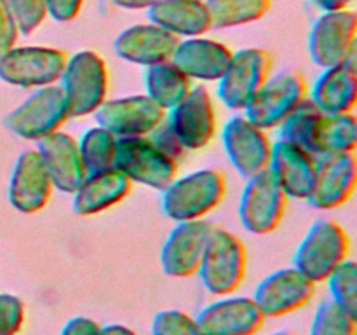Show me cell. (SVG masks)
Masks as SVG:
<instances>
[{"instance_id":"cell-1","label":"cell","mask_w":357,"mask_h":335,"mask_svg":"<svg viewBox=\"0 0 357 335\" xmlns=\"http://www.w3.org/2000/svg\"><path fill=\"white\" fill-rule=\"evenodd\" d=\"M227 195V177L220 170H199L178 177L162 191V211L173 222L204 220Z\"/></svg>"},{"instance_id":"cell-2","label":"cell","mask_w":357,"mask_h":335,"mask_svg":"<svg viewBox=\"0 0 357 335\" xmlns=\"http://www.w3.org/2000/svg\"><path fill=\"white\" fill-rule=\"evenodd\" d=\"M59 87L65 93L72 117H87L107 101L110 72L96 51H79L68 56Z\"/></svg>"},{"instance_id":"cell-3","label":"cell","mask_w":357,"mask_h":335,"mask_svg":"<svg viewBox=\"0 0 357 335\" xmlns=\"http://www.w3.org/2000/svg\"><path fill=\"white\" fill-rule=\"evenodd\" d=\"M197 274L211 295L236 293L248 274L246 244L229 230L213 229Z\"/></svg>"},{"instance_id":"cell-4","label":"cell","mask_w":357,"mask_h":335,"mask_svg":"<svg viewBox=\"0 0 357 335\" xmlns=\"http://www.w3.org/2000/svg\"><path fill=\"white\" fill-rule=\"evenodd\" d=\"M351 255L349 232L335 220H317L300 243L293 267L314 285L326 283L328 276Z\"/></svg>"},{"instance_id":"cell-5","label":"cell","mask_w":357,"mask_h":335,"mask_svg":"<svg viewBox=\"0 0 357 335\" xmlns=\"http://www.w3.org/2000/svg\"><path fill=\"white\" fill-rule=\"evenodd\" d=\"M115 170L124 173L132 184L162 192L180 173V164L159 149L149 136L117 138Z\"/></svg>"},{"instance_id":"cell-6","label":"cell","mask_w":357,"mask_h":335,"mask_svg":"<svg viewBox=\"0 0 357 335\" xmlns=\"http://www.w3.org/2000/svg\"><path fill=\"white\" fill-rule=\"evenodd\" d=\"M68 54L44 45L10 47L0 54V79L24 89H40L59 82Z\"/></svg>"},{"instance_id":"cell-7","label":"cell","mask_w":357,"mask_h":335,"mask_svg":"<svg viewBox=\"0 0 357 335\" xmlns=\"http://www.w3.org/2000/svg\"><path fill=\"white\" fill-rule=\"evenodd\" d=\"M275 58L261 47L234 52L229 68L218 80V98L232 110H246L261 87L271 79Z\"/></svg>"},{"instance_id":"cell-8","label":"cell","mask_w":357,"mask_h":335,"mask_svg":"<svg viewBox=\"0 0 357 335\" xmlns=\"http://www.w3.org/2000/svg\"><path fill=\"white\" fill-rule=\"evenodd\" d=\"M68 101L59 86H45L35 91L20 107L6 117L9 131L30 142H38L51 133L59 131L68 122Z\"/></svg>"},{"instance_id":"cell-9","label":"cell","mask_w":357,"mask_h":335,"mask_svg":"<svg viewBox=\"0 0 357 335\" xmlns=\"http://www.w3.org/2000/svg\"><path fill=\"white\" fill-rule=\"evenodd\" d=\"M309 82L296 70H282L265 82L260 93L248 105L246 117L258 128H279L309 98Z\"/></svg>"},{"instance_id":"cell-10","label":"cell","mask_w":357,"mask_h":335,"mask_svg":"<svg viewBox=\"0 0 357 335\" xmlns=\"http://www.w3.org/2000/svg\"><path fill=\"white\" fill-rule=\"evenodd\" d=\"M289 198L279 187L271 171L248 178L239 202V220L244 229L257 236L279 229L288 209Z\"/></svg>"},{"instance_id":"cell-11","label":"cell","mask_w":357,"mask_h":335,"mask_svg":"<svg viewBox=\"0 0 357 335\" xmlns=\"http://www.w3.org/2000/svg\"><path fill=\"white\" fill-rule=\"evenodd\" d=\"M357 14L351 9L323 13L309 34L310 59L321 68L356 58Z\"/></svg>"},{"instance_id":"cell-12","label":"cell","mask_w":357,"mask_h":335,"mask_svg":"<svg viewBox=\"0 0 357 335\" xmlns=\"http://www.w3.org/2000/svg\"><path fill=\"white\" fill-rule=\"evenodd\" d=\"M166 122L185 150H202L216 135V112L213 98L204 86L192 87L187 98L167 110Z\"/></svg>"},{"instance_id":"cell-13","label":"cell","mask_w":357,"mask_h":335,"mask_svg":"<svg viewBox=\"0 0 357 335\" xmlns=\"http://www.w3.org/2000/svg\"><path fill=\"white\" fill-rule=\"evenodd\" d=\"M167 112L146 94L107 100L96 112L98 126L114 133L117 138L149 136L166 121Z\"/></svg>"},{"instance_id":"cell-14","label":"cell","mask_w":357,"mask_h":335,"mask_svg":"<svg viewBox=\"0 0 357 335\" xmlns=\"http://www.w3.org/2000/svg\"><path fill=\"white\" fill-rule=\"evenodd\" d=\"M222 142L232 166L246 180L268 170L271 138L265 129L253 124L246 115H236L223 126Z\"/></svg>"},{"instance_id":"cell-15","label":"cell","mask_w":357,"mask_h":335,"mask_svg":"<svg viewBox=\"0 0 357 335\" xmlns=\"http://www.w3.org/2000/svg\"><path fill=\"white\" fill-rule=\"evenodd\" d=\"M357 159L354 152L328 154L317 159L309 204L316 209H337L347 204L356 192Z\"/></svg>"},{"instance_id":"cell-16","label":"cell","mask_w":357,"mask_h":335,"mask_svg":"<svg viewBox=\"0 0 357 335\" xmlns=\"http://www.w3.org/2000/svg\"><path fill=\"white\" fill-rule=\"evenodd\" d=\"M314 295L316 285L291 265L268 274L255 290L253 300L268 320L303 309Z\"/></svg>"},{"instance_id":"cell-17","label":"cell","mask_w":357,"mask_h":335,"mask_svg":"<svg viewBox=\"0 0 357 335\" xmlns=\"http://www.w3.org/2000/svg\"><path fill=\"white\" fill-rule=\"evenodd\" d=\"M213 229L215 227L206 220L176 222L160 251V267L164 274L176 279L197 274Z\"/></svg>"},{"instance_id":"cell-18","label":"cell","mask_w":357,"mask_h":335,"mask_svg":"<svg viewBox=\"0 0 357 335\" xmlns=\"http://www.w3.org/2000/svg\"><path fill=\"white\" fill-rule=\"evenodd\" d=\"M204 335H257L267 318L253 297H229L208 304L194 318Z\"/></svg>"},{"instance_id":"cell-19","label":"cell","mask_w":357,"mask_h":335,"mask_svg":"<svg viewBox=\"0 0 357 335\" xmlns=\"http://www.w3.org/2000/svg\"><path fill=\"white\" fill-rule=\"evenodd\" d=\"M54 185L37 149L24 150L14 164L9 201L23 215L42 211L51 201Z\"/></svg>"},{"instance_id":"cell-20","label":"cell","mask_w":357,"mask_h":335,"mask_svg":"<svg viewBox=\"0 0 357 335\" xmlns=\"http://www.w3.org/2000/svg\"><path fill=\"white\" fill-rule=\"evenodd\" d=\"M180 44V37L157 27L155 23L132 24L115 38V54L135 65L152 66L169 61Z\"/></svg>"},{"instance_id":"cell-21","label":"cell","mask_w":357,"mask_h":335,"mask_svg":"<svg viewBox=\"0 0 357 335\" xmlns=\"http://www.w3.org/2000/svg\"><path fill=\"white\" fill-rule=\"evenodd\" d=\"M37 150L47 168L54 188L65 194H73L87 177L79 140L59 129L38 140Z\"/></svg>"},{"instance_id":"cell-22","label":"cell","mask_w":357,"mask_h":335,"mask_svg":"<svg viewBox=\"0 0 357 335\" xmlns=\"http://www.w3.org/2000/svg\"><path fill=\"white\" fill-rule=\"evenodd\" d=\"M317 157L295 143L278 140L272 143L268 171L289 199L307 201L316 177Z\"/></svg>"},{"instance_id":"cell-23","label":"cell","mask_w":357,"mask_h":335,"mask_svg":"<svg viewBox=\"0 0 357 335\" xmlns=\"http://www.w3.org/2000/svg\"><path fill=\"white\" fill-rule=\"evenodd\" d=\"M234 51L229 45L206 37L180 40L171 61L192 80L218 82L232 61Z\"/></svg>"},{"instance_id":"cell-24","label":"cell","mask_w":357,"mask_h":335,"mask_svg":"<svg viewBox=\"0 0 357 335\" xmlns=\"http://www.w3.org/2000/svg\"><path fill=\"white\" fill-rule=\"evenodd\" d=\"M132 191V181L119 170L87 174L73 192V211L79 216H93L114 208Z\"/></svg>"},{"instance_id":"cell-25","label":"cell","mask_w":357,"mask_h":335,"mask_svg":"<svg viewBox=\"0 0 357 335\" xmlns=\"http://www.w3.org/2000/svg\"><path fill=\"white\" fill-rule=\"evenodd\" d=\"M309 98L328 115L351 114L357 105L356 58L324 68L319 79L314 82L312 91H309Z\"/></svg>"},{"instance_id":"cell-26","label":"cell","mask_w":357,"mask_h":335,"mask_svg":"<svg viewBox=\"0 0 357 335\" xmlns=\"http://www.w3.org/2000/svg\"><path fill=\"white\" fill-rule=\"evenodd\" d=\"M150 23L176 37H204L213 28L206 0H159L149 9Z\"/></svg>"},{"instance_id":"cell-27","label":"cell","mask_w":357,"mask_h":335,"mask_svg":"<svg viewBox=\"0 0 357 335\" xmlns=\"http://www.w3.org/2000/svg\"><path fill=\"white\" fill-rule=\"evenodd\" d=\"M194 87V80L181 72L173 61L157 63L146 66L145 89L146 96L152 98L164 110H171L176 107Z\"/></svg>"},{"instance_id":"cell-28","label":"cell","mask_w":357,"mask_h":335,"mask_svg":"<svg viewBox=\"0 0 357 335\" xmlns=\"http://www.w3.org/2000/svg\"><path fill=\"white\" fill-rule=\"evenodd\" d=\"M324 117H326V114L319 110L310 98H307L279 126V129H281L279 140L295 143V145L302 147L303 150L312 154L314 157H319V136L324 124Z\"/></svg>"},{"instance_id":"cell-29","label":"cell","mask_w":357,"mask_h":335,"mask_svg":"<svg viewBox=\"0 0 357 335\" xmlns=\"http://www.w3.org/2000/svg\"><path fill=\"white\" fill-rule=\"evenodd\" d=\"M211 14L213 28H237L264 20L272 7V0H206Z\"/></svg>"},{"instance_id":"cell-30","label":"cell","mask_w":357,"mask_h":335,"mask_svg":"<svg viewBox=\"0 0 357 335\" xmlns=\"http://www.w3.org/2000/svg\"><path fill=\"white\" fill-rule=\"evenodd\" d=\"M80 156L87 174L101 173L114 168L115 152H117V136L108 129L96 126L87 129L79 140Z\"/></svg>"},{"instance_id":"cell-31","label":"cell","mask_w":357,"mask_h":335,"mask_svg":"<svg viewBox=\"0 0 357 335\" xmlns=\"http://www.w3.org/2000/svg\"><path fill=\"white\" fill-rule=\"evenodd\" d=\"M357 149V119L352 114H338L324 117L319 136V157L328 154L356 152ZM317 157V159H319Z\"/></svg>"},{"instance_id":"cell-32","label":"cell","mask_w":357,"mask_h":335,"mask_svg":"<svg viewBox=\"0 0 357 335\" xmlns=\"http://www.w3.org/2000/svg\"><path fill=\"white\" fill-rule=\"evenodd\" d=\"M309 335H357V314L324 300L317 306Z\"/></svg>"},{"instance_id":"cell-33","label":"cell","mask_w":357,"mask_h":335,"mask_svg":"<svg viewBox=\"0 0 357 335\" xmlns=\"http://www.w3.org/2000/svg\"><path fill=\"white\" fill-rule=\"evenodd\" d=\"M330 286L331 300L357 314V265L354 260L347 258L342 262L326 279Z\"/></svg>"},{"instance_id":"cell-34","label":"cell","mask_w":357,"mask_h":335,"mask_svg":"<svg viewBox=\"0 0 357 335\" xmlns=\"http://www.w3.org/2000/svg\"><path fill=\"white\" fill-rule=\"evenodd\" d=\"M152 335H204L192 316L180 309H164L153 316Z\"/></svg>"},{"instance_id":"cell-35","label":"cell","mask_w":357,"mask_h":335,"mask_svg":"<svg viewBox=\"0 0 357 335\" xmlns=\"http://www.w3.org/2000/svg\"><path fill=\"white\" fill-rule=\"evenodd\" d=\"M16 20L17 30L23 35H31L42 27L47 17L45 0H6Z\"/></svg>"},{"instance_id":"cell-36","label":"cell","mask_w":357,"mask_h":335,"mask_svg":"<svg viewBox=\"0 0 357 335\" xmlns=\"http://www.w3.org/2000/svg\"><path fill=\"white\" fill-rule=\"evenodd\" d=\"M26 307L20 297L0 293V335H17L23 330Z\"/></svg>"},{"instance_id":"cell-37","label":"cell","mask_w":357,"mask_h":335,"mask_svg":"<svg viewBox=\"0 0 357 335\" xmlns=\"http://www.w3.org/2000/svg\"><path fill=\"white\" fill-rule=\"evenodd\" d=\"M149 138L152 140V142L162 150V152H166L167 156L173 157L174 161H180L181 157H183L185 154L183 145H181L180 140L174 136V133L171 131V128L167 126L166 121H164L159 128L153 129V131L149 135Z\"/></svg>"},{"instance_id":"cell-38","label":"cell","mask_w":357,"mask_h":335,"mask_svg":"<svg viewBox=\"0 0 357 335\" xmlns=\"http://www.w3.org/2000/svg\"><path fill=\"white\" fill-rule=\"evenodd\" d=\"M17 35H20V30H17L16 20L6 0H0V54L16 45Z\"/></svg>"},{"instance_id":"cell-39","label":"cell","mask_w":357,"mask_h":335,"mask_svg":"<svg viewBox=\"0 0 357 335\" xmlns=\"http://www.w3.org/2000/svg\"><path fill=\"white\" fill-rule=\"evenodd\" d=\"M45 6H47V16L59 23H68L79 16L84 7V0H45Z\"/></svg>"},{"instance_id":"cell-40","label":"cell","mask_w":357,"mask_h":335,"mask_svg":"<svg viewBox=\"0 0 357 335\" xmlns=\"http://www.w3.org/2000/svg\"><path fill=\"white\" fill-rule=\"evenodd\" d=\"M61 335H103V327L93 318L75 316L66 321Z\"/></svg>"},{"instance_id":"cell-41","label":"cell","mask_w":357,"mask_h":335,"mask_svg":"<svg viewBox=\"0 0 357 335\" xmlns=\"http://www.w3.org/2000/svg\"><path fill=\"white\" fill-rule=\"evenodd\" d=\"M354 2V0H312V3L316 7H319L323 13H330V10H342L349 9V6Z\"/></svg>"},{"instance_id":"cell-42","label":"cell","mask_w":357,"mask_h":335,"mask_svg":"<svg viewBox=\"0 0 357 335\" xmlns=\"http://www.w3.org/2000/svg\"><path fill=\"white\" fill-rule=\"evenodd\" d=\"M155 2L159 0H112V3L121 9H129V10H139V9H150Z\"/></svg>"},{"instance_id":"cell-43","label":"cell","mask_w":357,"mask_h":335,"mask_svg":"<svg viewBox=\"0 0 357 335\" xmlns=\"http://www.w3.org/2000/svg\"><path fill=\"white\" fill-rule=\"evenodd\" d=\"M103 335H138L135 330H131L129 327H124V325H107L103 327Z\"/></svg>"},{"instance_id":"cell-44","label":"cell","mask_w":357,"mask_h":335,"mask_svg":"<svg viewBox=\"0 0 357 335\" xmlns=\"http://www.w3.org/2000/svg\"><path fill=\"white\" fill-rule=\"evenodd\" d=\"M268 335H295V334L289 330H279V332H274V334H268Z\"/></svg>"}]
</instances>
